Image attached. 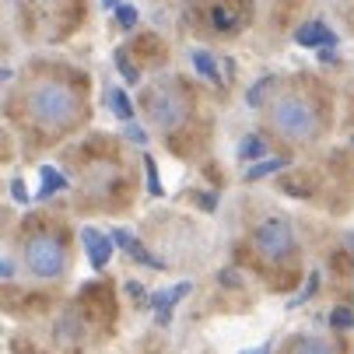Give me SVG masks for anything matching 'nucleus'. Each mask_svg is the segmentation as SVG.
<instances>
[{"instance_id":"21","label":"nucleus","mask_w":354,"mask_h":354,"mask_svg":"<svg viewBox=\"0 0 354 354\" xmlns=\"http://www.w3.org/2000/svg\"><path fill=\"white\" fill-rule=\"evenodd\" d=\"M274 84H277V77H260L257 84H252V88L245 91V102H249L252 109H260V106H263V98L270 95V88H274Z\"/></svg>"},{"instance_id":"13","label":"nucleus","mask_w":354,"mask_h":354,"mask_svg":"<svg viewBox=\"0 0 354 354\" xmlns=\"http://www.w3.org/2000/svg\"><path fill=\"white\" fill-rule=\"evenodd\" d=\"M189 64H193V71L200 74V77H207L211 84H225L221 81V71H218V64H214V57L207 53V49H193V53H189Z\"/></svg>"},{"instance_id":"3","label":"nucleus","mask_w":354,"mask_h":354,"mask_svg":"<svg viewBox=\"0 0 354 354\" xmlns=\"http://www.w3.org/2000/svg\"><path fill=\"white\" fill-rule=\"evenodd\" d=\"M144 113L162 133H176L189 120V95L179 81H155L144 91Z\"/></svg>"},{"instance_id":"26","label":"nucleus","mask_w":354,"mask_h":354,"mask_svg":"<svg viewBox=\"0 0 354 354\" xmlns=\"http://www.w3.org/2000/svg\"><path fill=\"white\" fill-rule=\"evenodd\" d=\"M123 137H127L130 144H147V130L137 127V123H127V127H123Z\"/></svg>"},{"instance_id":"22","label":"nucleus","mask_w":354,"mask_h":354,"mask_svg":"<svg viewBox=\"0 0 354 354\" xmlns=\"http://www.w3.org/2000/svg\"><path fill=\"white\" fill-rule=\"evenodd\" d=\"M316 291H319V270H313V274H309V284H306V288H301V291H298V295L288 301V309H298L301 301H309Z\"/></svg>"},{"instance_id":"25","label":"nucleus","mask_w":354,"mask_h":354,"mask_svg":"<svg viewBox=\"0 0 354 354\" xmlns=\"http://www.w3.org/2000/svg\"><path fill=\"white\" fill-rule=\"evenodd\" d=\"M116 25H120L123 32H130V28L137 25V8H130V4L116 8Z\"/></svg>"},{"instance_id":"14","label":"nucleus","mask_w":354,"mask_h":354,"mask_svg":"<svg viewBox=\"0 0 354 354\" xmlns=\"http://www.w3.org/2000/svg\"><path fill=\"white\" fill-rule=\"evenodd\" d=\"M39 176H42V186H39V200H49L53 193H64L71 183H67V176L64 172H57L53 165H42L39 169Z\"/></svg>"},{"instance_id":"19","label":"nucleus","mask_w":354,"mask_h":354,"mask_svg":"<svg viewBox=\"0 0 354 354\" xmlns=\"http://www.w3.org/2000/svg\"><path fill=\"white\" fill-rule=\"evenodd\" d=\"M109 106H113V113H116L123 123H133V102L127 98L123 88H113V91H109Z\"/></svg>"},{"instance_id":"17","label":"nucleus","mask_w":354,"mask_h":354,"mask_svg":"<svg viewBox=\"0 0 354 354\" xmlns=\"http://www.w3.org/2000/svg\"><path fill=\"white\" fill-rule=\"evenodd\" d=\"M113 60H116V71L123 74V81H127V84H140V67L130 60V49H127V46H120V49H116Z\"/></svg>"},{"instance_id":"12","label":"nucleus","mask_w":354,"mask_h":354,"mask_svg":"<svg viewBox=\"0 0 354 354\" xmlns=\"http://www.w3.org/2000/svg\"><path fill=\"white\" fill-rule=\"evenodd\" d=\"M81 301H84V306H95L98 313H116L113 309V291L102 281H88L84 291H81Z\"/></svg>"},{"instance_id":"15","label":"nucleus","mask_w":354,"mask_h":354,"mask_svg":"<svg viewBox=\"0 0 354 354\" xmlns=\"http://www.w3.org/2000/svg\"><path fill=\"white\" fill-rule=\"evenodd\" d=\"M133 49H137V57L147 60V64H162V57H165V42L158 35H151V32H144Z\"/></svg>"},{"instance_id":"24","label":"nucleus","mask_w":354,"mask_h":354,"mask_svg":"<svg viewBox=\"0 0 354 354\" xmlns=\"http://www.w3.org/2000/svg\"><path fill=\"white\" fill-rule=\"evenodd\" d=\"M330 326L333 330H354V313L351 309H333L330 313Z\"/></svg>"},{"instance_id":"33","label":"nucleus","mask_w":354,"mask_h":354,"mask_svg":"<svg viewBox=\"0 0 354 354\" xmlns=\"http://www.w3.org/2000/svg\"><path fill=\"white\" fill-rule=\"evenodd\" d=\"M102 4H106L109 11H116V8H123V0H102Z\"/></svg>"},{"instance_id":"20","label":"nucleus","mask_w":354,"mask_h":354,"mask_svg":"<svg viewBox=\"0 0 354 354\" xmlns=\"http://www.w3.org/2000/svg\"><path fill=\"white\" fill-rule=\"evenodd\" d=\"M291 354H333V347L326 340H319V337H298Z\"/></svg>"},{"instance_id":"18","label":"nucleus","mask_w":354,"mask_h":354,"mask_svg":"<svg viewBox=\"0 0 354 354\" xmlns=\"http://www.w3.org/2000/svg\"><path fill=\"white\" fill-rule=\"evenodd\" d=\"M263 155H267L263 137H257V133L242 137V144H239V158H242V162H263Z\"/></svg>"},{"instance_id":"8","label":"nucleus","mask_w":354,"mask_h":354,"mask_svg":"<svg viewBox=\"0 0 354 354\" xmlns=\"http://www.w3.org/2000/svg\"><path fill=\"white\" fill-rule=\"evenodd\" d=\"M109 239H113V242L127 252V257H130L133 263H144V267H151V270H165V260L151 257V252H147V249H144V245H140V242H137V239H133L127 228H113V232H109Z\"/></svg>"},{"instance_id":"29","label":"nucleus","mask_w":354,"mask_h":354,"mask_svg":"<svg viewBox=\"0 0 354 354\" xmlns=\"http://www.w3.org/2000/svg\"><path fill=\"white\" fill-rule=\"evenodd\" d=\"M127 295L133 298V301H151L147 298V291H144V284L140 281H127Z\"/></svg>"},{"instance_id":"1","label":"nucleus","mask_w":354,"mask_h":354,"mask_svg":"<svg viewBox=\"0 0 354 354\" xmlns=\"http://www.w3.org/2000/svg\"><path fill=\"white\" fill-rule=\"evenodd\" d=\"M21 102H25L28 123L42 133H67L88 113L81 91L74 84H67V81H57V77L32 81L25 88V95H21Z\"/></svg>"},{"instance_id":"6","label":"nucleus","mask_w":354,"mask_h":354,"mask_svg":"<svg viewBox=\"0 0 354 354\" xmlns=\"http://www.w3.org/2000/svg\"><path fill=\"white\" fill-rule=\"evenodd\" d=\"M207 21L218 35L242 32L245 21H249V0H214L211 11H207Z\"/></svg>"},{"instance_id":"23","label":"nucleus","mask_w":354,"mask_h":354,"mask_svg":"<svg viewBox=\"0 0 354 354\" xmlns=\"http://www.w3.org/2000/svg\"><path fill=\"white\" fill-rule=\"evenodd\" d=\"M144 172H147V193L151 196H162L165 189L158 183V165H155V158H151V155H144Z\"/></svg>"},{"instance_id":"7","label":"nucleus","mask_w":354,"mask_h":354,"mask_svg":"<svg viewBox=\"0 0 354 354\" xmlns=\"http://www.w3.org/2000/svg\"><path fill=\"white\" fill-rule=\"evenodd\" d=\"M189 281H179V284H172V288H162V291H155V295H151V301H147V306L151 309H155V319L165 326V323H172V309L179 306V301L189 295Z\"/></svg>"},{"instance_id":"28","label":"nucleus","mask_w":354,"mask_h":354,"mask_svg":"<svg viewBox=\"0 0 354 354\" xmlns=\"http://www.w3.org/2000/svg\"><path fill=\"white\" fill-rule=\"evenodd\" d=\"M196 204H200V211H207V214H211V211H218V196L207 193V189H200V193H196Z\"/></svg>"},{"instance_id":"9","label":"nucleus","mask_w":354,"mask_h":354,"mask_svg":"<svg viewBox=\"0 0 354 354\" xmlns=\"http://www.w3.org/2000/svg\"><path fill=\"white\" fill-rule=\"evenodd\" d=\"M81 242H84V257H88V263L95 267V270H102L106 263H109V257H113V239L109 235H98L95 228H81Z\"/></svg>"},{"instance_id":"5","label":"nucleus","mask_w":354,"mask_h":354,"mask_svg":"<svg viewBox=\"0 0 354 354\" xmlns=\"http://www.w3.org/2000/svg\"><path fill=\"white\" fill-rule=\"evenodd\" d=\"M252 245H257L260 260L270 263V267L291 263L295 252H298V239H295V228H291L288 218H267L257 232H252Z\"/></svg>"},{"instance_id":"16","label":"nucleus","mask_w":354,"mask_h":354,"mask_svg":"<svg viewBox=\"0 0 354 354\" xmlns=\"http://www.w3.org/2000/svg\"><path fill=\"white\" fill-rule=\"evenodd\" d=\"M291 162L288 158H263V162H252L245 172H242V179L245 183H257V179H267V176H274V172H281V169H288Z\"/></svg>"},{"instance_id":"4","label":"nucleus","mask_w":354,"mask_h":354,"mask_svg":"<svg viewBox=\"0 0 354 354\" xmlns=\"http://www.w3.org/2000/svg\"><path fill=\"white\" fill-rule=\"evenodd\" d=\"M21 260H25L28 274H35L42 281H53V277L67 274L71 252H67L64 235H57V232H32V235H25Z\"/></svg>"},{"instance_id":"32","label":"nucleus","mask_w":354,"mask_h":354,"mask_svg":"<svg viewBox=\"0 0 354 354\" xmlns=\"http://www.w3.org/2000/svg\"><path fill=\"white\" fill-rule=\"evenodd\" d=\"M323 64H337V57H333V49H323V57H319Z\"/></svg>"},{"instance_id":"11","label":"nucleus","mask_w":354,"mask_h":354,"mask_svg":"<svg viewBox=\"0 0 354 354\" xmlns=\"http://www.w3.org/2000/svg\"><path fill=\"white\" fill-rule=\"evenodd\" d=\"M53 337L60 344H81L84 340V319H81V313L77 309H64L57 316V323H53Z\"/></svg>"},{"instance_id":"30","label":"nucleus","mask_w":354,"mask_h":354,"mask_svg":"<svg viewBox=\"0 0 354 354\" xmlns=\"http://www.w3.org/2000/svg\"><path fill=\"white\" fill-rule=\"evenodd\" d=\"M281 186H284L288 193H295V196H309V189H313V186H306V183H298V179H284Z\"/></svg>"},{"instance_id":"27","label":"nucleus","mask_w":354,"mask_h":354,"mask_svg":"<svg viewBox=\"0 0 354 354\" xmlns=\"http://www.w3.org/2000/svg\"><path fill=\"white\" fill-rule=\"evenodd\" d=\"M11 196H15V204H32V196L25 189V179H11Z\"/></svg>"},{"instance_id":"2","label":"nucleus","mask_w":354,"mask_h":354,"mask_svg":"<svg viewBox=\"0 0 354 354\" xmlns=\"http://www.w3.org/2000/svg\"><path fill=\"white\" fill-rule=\"evenodd\" d=\"M270 127L295 144H309L323 133L326 116L316 98L301 95V91H284L270 102Z\"/></svg>"},{"instance_id":"10","label":"nucleus","mask_w":354,"mask_h":354,"mask_svg":"<svg viewBox=\"0 0 354 354\" xmlns=\"http://www.w3.org/2000/svg\"><path fill=\"white\" fill-rule=\"evenodd\" d=\"M295 42L298 46H323V49H333L337 46V32H330V25L326 21H306V25H301L298 32H295Z\"/></svg>"},{"instance_id":"31","label":"nucleus","mask_w":354,"mask_h":354,"mask_svg":"<svg viewBox=\"0 0 354 354\" xmlns=\"http://www.w3.org/2000/svg\"><path fill=\"white\" fill-rule=\"evenodd\" d=\"M270 351H274V344H270V340H263V344H257L252 351H242V354H270Z\"/></svg>"}]
</instances>
